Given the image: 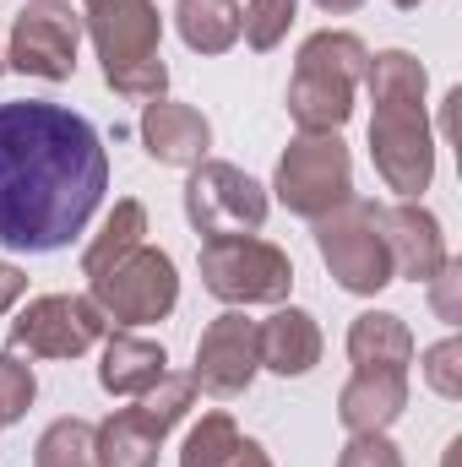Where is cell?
I'll return each mask as SVG.
<instances>
[{"label": "cell", "mask_w": 462, "mask_h": 467, "mask_svg": "<svg viewBox=\"0 0 462 467\" xmlns=\"http://www.w3.org/2000/svg\"><path fill=\"white\" fill-rule=\"evenodd\" d=\"M110 191V152L93 119L11 99L0 104V244L22 255H55L93 223Z\"/></svg>", "instance_id": "6da1fadb"}, {"label": "cell", "mask_w": 462, "mask_h": 467, "mask_svg": "<svg viewBox=\"0 0 462 467\" xmlns=\"http://www.w3.org/2000/svg\"><path fill=\"white\" fill-rule=\"evenodd\" d=\"M364 82L375 93L370 158H375L381 180L403 202H414L436 174V136L425 119V66L408 49H386L364 66Z\"/></svg>", "instance_id": "7a4b0ae2"}, {"label": "cell", "mask_w": 462, "mask_h": 467, "mask_svg": "<svg viewBox=\"0 0 462 467\" xmlns=\"http://www.w3.org/2000/svg\"><path fill=\"white\" fill-rule=\"evenodd\" d=\"M88 33L104 60V82L125 99H158L169 88V66L158 55L163 16L152 0H88Z\"/></svg>", "instance_id": "3957f363"}, {"label": "cell", "mask_w": 462, "mask_h": 467, "mask_svg": "<svg viewBox=\"0 0 462 467\" xmlns=\"http://www.w3.org/2000/svg\"><path fill=\"white\" fill-rule=\"evenodd\" d=\"M370 49L353 33H316L305 38L289 82V115L299 130H338L353 115V88L364 82Z\"/></svg>", "instance_id": "277c9868"}, {"label": "cell", "mask_w": 462, "mask_h": 467, "mask_svg": "<svg viewBox=\"0 0 462 467\" xmlns=\"http://www.w3.org/2000/svg\"><path fill=\"white\" fill-rule=\"evenodd\" d=\"M353 196V163L338 130H299L294 147L278 163V202L294 218H327L332 207H343Z\"/></svg>", "instance_id": "5b68a950"}, {"label": "cell", "mask_w": 462, "mask_h": 467, "mask_svg": "<svg viewBox=\"0 0 462 467\" xmlns=\"http://www.w3.org/2000/svg\"><path fill=\"white\" fill-rule=\"evenodd\" d=\"M202 283L224 305H283L294 288V261L256 234L207 239L202 244Z\"/></svg>", "instance_id": "8992f818"}, {"label": "cell", "mask_w": 462, "mask_h": 467, "mask_svg": "<svg viewBox=\"0 0 462 467\" xmlns=\"http://www.w3.org/2000/svg\"><path fill=\"white\" fill-rule=\"evenodd\" d=\"M316 244H321V261L332 266V277L348 294H375L392 283V255H386L381 229H375V202L348 196L343 207L316 218Z\"/></svg>", "instance_id": "52a82bcc"}, {"label": "cell", "mask_w": 462, "mask_h": 467, "mask_svg": "<svg viewBox=\"0 0 462 467\" xmlns=\"http://www.w3.org/2000/svg\"><path fill=\"white\" fill-rule=\"evenodd\" d=\"M180 299V277H174V261L163 250H147L136 244L131 255H120L110 272L93 277V305L104 316H115L120 327H147V321H163Z\"/></svg>", "instance_id": "ba28073f"}, {"label": "cell", "mask_w": 462, "mask_h": 467, "mask_svg": "<svg viewBox=\"0 0 462 467\" xmlns=\"http://www.w3.org/2000/svg\"><path fill=\"white\" fill-rule=\"evenodd\" d=\"M185 218L202 239H239L267 223V191L234 163H196L185 185Z\"/></svg>", "instance_id": "9c48e42d"}, {"label": "cell", "mask_w": 462, "mask_h": 467, "mask_svg": "<svg viewBox=\"0 0 462 467\" xmlns=\"http://www.w3.org/2000/svg\"><path fill=\"white\" fill-rule=\"evenodd\" d=\"M99 337H110V321L82 294H44L11 321V348L38 353V358H77Z\"/></svg>", "instance_id": "30bf717a"}, {"label": "cell", "mask_w": 462, "mask_h": 467, "mask_svg": "<svg viewBox=\"0 0 462 467\" xmlns=\"http://www.w3.org/2000/svg\"><path fill=\"white\" fill-rule=\"evenodd\" d=\"M77 38H82V16L66 0H33L16 27H11V49L5 60L27 77L44 82H66L77 71Z\"/></svg>", "instance_id": "8fae6325"}, {"label": "cell", "mask_w": 462, "mask_h": 467, "mask_svg": "<svg viewBox=\"0 0 462 467\" xmlns=\"http://www.w3.org/2000/svg\"><path fill=\"white\" fill-rule=\"evenodd\" d=\"M256 364H261V348H256V321H245L239 310H224L202 343H196V369L191 380L207 391V397H239L250 380H256Z\"/></svg>", "instance_id": "7c38bea8"}, {"label": "cell", "mask_w": 462, "mask_h": 467, "mask_svg": "<svg viewBox=\"0 0 462 467\" xmlns=\"http://www.w3.org/2000/svg\"><path fill=\"white\" fill-rule=\"evenodd\" d=\"M375 229L386 239V255H392V272L414 277V283H430L452 255H446V239L441 223L414 207V202H397V207H375Z\"/></svg>", "instance_id": "4fadbf2b"}, {"label": "cell", "mask_w": 462, "mask_h": 467, "mask_svg": "<svg viewBox=\"0 0 462 467\" xmlns=\"http://www.w3.org/2000/svg\"><path fill=\"white\" fill-rule=\"evenodd\" d=\"M142 141L158 163H174V169H191L207 158L213 147V125L202 119V109L191 104H169V99H152L147 115H142Z\"/></svg>", "instance_id": "5bb4252c"}, {"label": "cell", "mask_w": 462, "mask_h": 467, "mask_svg": "<svg viewBox=\"0 0 462 467\" xmlns=\"http://www.w3.org/2000/svg\"><path fill=\"white\" fill-rule=\"evenodd\" d=\"M408 408V369H353L338 397V419L353 435H381Z\"/></svg>", "instance_id": "9a60e30c"}, {"label": "cell", "mask_w": 462, "mask_h": 467, "mask_svg": "<svg viewBox=\"0 0 462 467\" xmlns=\"http://www.w3.org/2000/svg\"><path fill=\"white\" fill-rule=\"evenodd\" d=\"M169 369V353L163 343H147V337H131V332H110L104 337V364H99V386L110 397H142L163 380Z\"/></svg>", "instance_id": "2e32d148"}, {"label": "cell", "mask_w": 462, "mask_h": 467, "mask_svg": "<svg viewBox=\"0 0 462 467\" xmlns=\"http://www.w3.org/2000/svg\"><path fill=\"white\" fill-rule=\"evenodd\" d=\"M256 348H261V364L278 369V375H310L316 358H321L316 316H305V310H278L272 321L256 327Z\"/></svg>", "instance_id": "e0dca14e"}, {"label": "cell", "mask_w": 462, "mask_h": 467, "mask_svg": "<svg viewBox=\"0 0 462 467\" xmlns=\"http://www.w3.org/2000/svg\"><path fill=\"white\" fill-rule=\"evenodd\" d=\"M163 430H152L136 408H120L110 424L93 430V462L99 467H158Z\"/></svg>", "instance_id": "ac0fdd59"}, {"label": "cell", "mask_w": 462, "mask_h": 467, "mask_svg": "<svg viewBox=\"0 0 462 467\" xmlns=\"http://www.w3.org/2000/svg\"><path fill=\"white\" fill-rule=\"evenodd\" d=\"M348 358H353L359 369H408L414 337H408V327H403L397 316L370 310V316H359L353 332H348Z\"/></svg>", "instance_id": "d6986e66"}, {"label": "cell", "mask_w": 462, "mask_h": 467, "mask_svg": "<svg viewBox=\"0 0 462 467\" xmlns=\"http://www.w3.org/2000/svg\"><path fill=\"white\" fill-rule=\"evenodd\" d=\"M180 38L196 55H224L239 44V0H180Z\"/></svg>", "instance_id": "ffe728a7"}, {"label": "cell", "mask_w": 462, "mask_h": 467, "mask_svg": "<svg viewBox=\"0 0 462 467\" xmlns=\"http://www.w3.org/2000/svg\"><path fill=\"white\" fill-rule=\"evenodd\" d=\"M142 234H147V213H142V202H120L115 213H110V223L99 229V239L82 250V272H88V277L110 272L120 255H131V250L142 244Z\"/></svg>", "instance_id": "44dd1931"}, {"label": "cell", "mask_w": 462, "mask_h": 467, "mask_svg": "<svg viewBox=\"0 0 462 467\" xmlns=\"http://www.w3.org/2000/svg\"><path fill=\"white\" fill-rule=\"evenodd\" d=\"M234 451H239V430H234V419L229 413H207V419L185 435L180 467H229Z\"/></svg>", "instance_id": "7402d4cb"}, {"label": "cell", "mask_w": 462, "mask_h": 467, "mask_svg": "<svg viewBox=\"0 0 462 467\" xmlns=\"http://www.w3.org/2000/svg\"><path fill=\"white\" fill-rule=\"evenodd\" d=\"M33 462L38 467H99L93 462V424H82V419L49 424L38 451H33Z\"/></svg>", "instance_id": "603a6c76"}, {"label": "cell", "mask_w": 462, "mask_h": 467, "mask_svg": "<svg viewBox=\"0 0 462 467\" xmlns=\"http://www.w3.org/2000/svg\"><path fill=\"white\" fill-rule=\"evenodd\" d=\"M191 397H196V380H191V375H169V369H163V380H158L152 391H142L136 413H142L152 430H169L174 419H185Z\"/></svg>", "instance_id": "cb8c5ba5"}, {"label": "cell", "mask_w": 462, "mask_h": 467, "mask_svg": "<svg viewBox=\"0 0 462 467\" xmlns=\"http://www.w3.org/2000/svg\"><path fill=\"white\" fill-rule=\"evenodd\" d=\"M294 11H299V0H250V5L239 11V33H245V44H250V49H272V44L289 33Z\"/></svg>", "instance_id": "d4e9b609"}, {"label": "cell", "mask_w": 462, "mask_h": 467, "mask_svg": "<svg viewBox=\"0 0 462 467\" xmlns=\"http://www.w3.org/2000/svg\"><path fill=\"white\" fill-rule=\"evenodd\" d=\"M425 380H430V391H441L446 402L462 397V343L457 337H446V343H436V348L425 353Z\"/></svg>", "instance_id": "484cf974"}, {"label": "cell", "mask_w": 462, "mask_h": 467, "mask_svg": "<svg viewBox=\"0 0 462 467\" xmlns=\"http://www.w3.org/2000/svg\"><path fill=\"white\" fill-rule=\"evenodd\" d=\"M33 402V369L16 358V353H0V419H22Z\"/></svg>", "instance_id": "4316f807"}, {"label": "cell", "mask_w": 462, "mask_h": 467, "mask_svg": "<svg viewBox=\"0 0 462 467\" xmlns=\"http://www.w3.org/2000/svg\"><path fill=\"white\" fill-rule=\"evenodd\" d=\"M430 305H436V316H441L446 327L462 321V266L457 261H446V266L430 277Z\"/></svg>", "instance_id": "83f0119b"}, {"label": "cell", "mask_w": 462, "mask_h": 467, "mask_svg": "<svg viewBox=\"0 0 462 467\" xmlns=\"http://www.w3.org/2000/svg\"><path fill=\"white\" fill-rule=\"evenodd\" d=\"M338 467H403V457H397V446L386 435H353L348 451L338 457Z\"/></svg>", "instance_id": "f1b7e54d"}, {"label": "cell", "mask_w": 462, "mask_h": 467, "mask_svg": "<svg viewBox=\"0 0 462 467\" xmlns=\"http://www.w3.org/2000/svg\"><path fill=\"white\" fill-rule=\"evenodd\" d=\"M22 288H27V277H22L11 261H0V316H5V310L22 299Z\"/></svg>", "instance_id": "f546056e"}, {"label": "cell", "mask_w": 462, "mask_h": 467, "mask_svg": "<svg viewBox=\"0 0 462 467\" xmlns=\"http://www.w3.org/2000/svg\"><path fill=\"white\" fill-rule=\"evenodd\" d=\"M229 467H272V462H267V451H261L256 441H239V451H234Z\"/></svg>", "instance_id": "4dcf8cb0"}, {"label": "cell", "mask_w": 462, "mask_h": 467, "mask_svg": "<svg viewBox=\"0 0 462 467\" xmlns=\"http://www.w3.org/2000/svg\"><path fill=\"white\" fill-rule=\"evenodd\" d=\"M316 5H321V11H359L364 0H316Z\"/></svg>", "instance_id": "1f68e13d"}, {"label": "cell", "mask_w": 462, "mask_h": 467, "mask_svg": "<svg viewBox=\"0 0 462 467\" xmlns=\"http://www.w3.org/2000/svg\"><path fill=\"white\" fill-rule=\"evenodd\" d=\"M392 5H403V11H414V5H419V0H392Z\"/></svg>", "instance_id": "d6a6232c"}, {"label": "cell", "mask_w": 462, "mask_h": 467, "mask_svg": "<svg viewBox=\"0 0 462 467\" xmlns=\"http://www.w3.org/2000/svg\"><path fill=\"white\" fill-rule=\"evenodd\" d=\"M0 71H5V60H0Z\"/></svg>", "instance_id": "836d02e7"}, {"label": "cell", "mask_w": 462, "mask_h": 467, "mask_svg": "<svg viewBox=\"0 0 462 467\" xmlns=\"http://www.w3.org/2000/svg\"><path fill=\"white\" fill-rule=\"evenodd\" d=\"M0 424H5V419H0Z\"/></svg>", "instance_id": "e575fe53"}]
</instances>
